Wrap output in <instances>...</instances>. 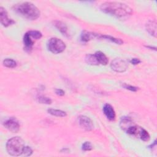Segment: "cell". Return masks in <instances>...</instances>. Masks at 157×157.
Segmentation results:
<instances>
[{
  "instance_id": "6da1fadb",
  "label": "cell",
  "mask_w": 157,
  "mask_h": 157,
  "mask_svg": "<svg viewBox=\"0 0 157 157\" xmlns=\"http://www.w3.org/2000/svg\"><path fill=\"white\" fill-rule=\"evenodd\" d=\"M104 13L117 18H124L132 13V9L127 4L120 2H105L100 6Z\"/></svg>"
},
{
  "instance_id": "7a4b0ae2",
  "label": "cell",
  "mask_w": 157,
  "mask_h": 157,
  "mask_svg": "<svg viewBox=\"0 0 157 157\" xmlns=\"http://www.w3.org/2000/svg\"><path fill=\"white\" fill-rule=\"evenodd\" d=\"M13 10L21 17L28 20H35L40 16L39 9L30 2H23L15 4Z\"/></svg>"
},
{
  "instance_id": "3957f363",
  "label": "cell",
  "mask_w": 157,
  "mask_h": 157,
  "mask_svg": "<svg viewBox=\"0 0 157 157\" xmlns=\"http://www.w3.org/2000/svg\"><path fill=\"white\" fill-rule=\"evenodd\" d=\"M25 143L20 137H13L9 139L6 143V150L7 153L13 156H18L23 153Z\"/></svg>"
},
{
  "instance_id": "277c9868",
  "label": "cell",
  "mask_w": 157,
  "mask_h": 157,
  "mask_svg": "<svg viewBox=\"0 0 157 157\" xmlns=\"http://www.w3.org/2000/svg\"><path fill=\"white\" fill-rule=\"evenodd\" d=\"M47 47L50 52L54 54H58L64 51L66 45L60 39L57 37H52L48 40Z\"/></svg>"
},
{
  "instance_id": "5b68a950",
  "label": "cell",
  "mask_w": 157,
  "mask_h": 157,
  "mask_svg": "<svg viewBox=\"0 0 157 157\" xmlns=\"http://www.w3.org/2000/svg\"><path fill=\"white\" fill-rule=\"evenodd\" d=\"M112 69L117 72H123L128 67V62L120 58H115L110 64Z\"/></svg>"
},
{
  "instance_id": "8992f818",
  "label": "cell",
  "mask_w": 157,
  "mask_h": 157,
  "mask_svg": "<svg viewBox=\"0 0 157 157\" xmlns=\"http://www.w3.org/2000/svg\"><path fill=\"white\" fill-rule=\"evenodd\" d=\"M4 126L9 131L13 133H16L20 130V124L18 121L14 118H10L4 123Z\"/></svg>"
},
{
  "instance_id": "52a82bcc",
  "label": "cell",
  "mask_w": 157,
  "mask_h": 157,
  "mask_svg": "<svg viewBox=\"0 0 157 157\" xmlns=\"http://www.w3.org/2000/svg\"><path fill=\"white\" fill-rule=\"evenodd\" d=\"M80 126L86 131H90L94 128V124L92 120L88 117L82 115L78 118Z\"/></svg>"
},
{
  "instance_id": "ba28073f",
  "label": "cell",
  "mask_w": 157,
  "mask_h": 157,
  "mask_svg": "<svg viewBox=\"0 0 157 157\" xmlns=\"http://www.w3.org/2000/svg\"><path fill=\"white\" fill-rule=\"evenodd\" d=\"M0 21L2 25L4 27H8L15 23L12 19L8 17L7 11L2 7H0Z\"/></svg>"
},
{
  "instance_id": "9c48e42d",
  "label": "cell",
  "mask_w": 157,
  "mask_h": 157,
  "mask_svg": "<svg viewBox=\"0 0 157 157\" xmlns=\"http://www.w3.org/2000/svg\"><path fill=\"white\" fill-rule=\"evenodd\" d=\"M103 112L106 117L110 121H113L115 119L116 114L113 107L109 104H105L103 106Z\"/></svg>"
},
{
  "instance_id": "30bf717a",
  "label": "cell",
  "mask_w": 157,
  "mask_h": 157,
  "mask_svg": "<svg viewBox=\"0 0 157 157\" xmlns=\"http://www.w3.org/2000/svg\"><path fill=\"white\" fill-rule=\"evenodd\" d=\"M53 25L56 27V29H58L60 33L64 36L69 37V35L68 33V28L67 26H66V25L61 21H58V20H55L53 21Z\"/></svg>"
},
{
  "instance_id": "8fae6325",
  "label": "cell",
  "mask_w": 157,
  "mask_h": 157,
  "mask_svg": "<svg viewBox=\"0 0 157 157\" xmlns=\"http://www.w3.org/2000/svg\"><path fill=\"white\" fill-rule=\"evenodd\" d=\"M23 42L25 45V50L28 52H30L33 48V46L34 44V42L31 39V36L28 34V33H25L23 36Z\"/></svg>"
},
{
  "instance_id": "7c38bea8",
  "label": "cell",
  "mask_w": 157,
  "mask_h": 157,
  "mask_svg": "<svg viewBox=\"0 0 157 157\" xmlns=\"http://www.w3.org/2000/svg\"><path fill=\"white\" fill-rule=\"evenodd\" d=\"M146 30L152 36L156 37V22L154 20H149L146 25Z\"/></svg>"
},
{
  "instance_id": "4fadbf2b",
  "label": "cell",
  "mask_w": 157,
  "mask_h": 157,
  "mask_svg": "<svg viewBox=\"0 0 157 157\" xmlns=\"http://www.w3.org/2000/svg\"><path fill=\"white\" fill-rule=\"evenodd\" d=\"M99 34H96L94 33L88 32L87 31H82V33L81 34L80 39L82 42H86L94 38H98Z\"/></svg>"
},
{
  "instance_id": "5bb4252c",
  "label": "cell",
  "mask_w": 157,
  "mask_h": 157,
  "mask_svg": "<svg viewBox=\"0 0 157 157\" xmlns=\"http://www.w3.org/2000/svg\"><path fill=\"white\" fill-rule=\"evenodd\" d=\"M94 55L96 58V59L99 63V64L102 65H107L109 62L108 58L106 56V55L101 51H98L94 53Z\"/></svg>"
},
{
  "instance_id": "9a60e30c",
  "label": "cell",
  "mask_w": 157,
  "mask_h": 157,
  "mask_svg": "<svg viewBox=\"0 0 157 157\" xmlns=\"http://www.w3.org/2000/svg\"><path fill=\"white\" fill-rule=\"evenodd\" d=\"M134 124V123H133V121L129 117L122 118L120 121V123L121 128L125 131Z\"/></svg>"
},
{
  "instance_id": "2e32d148",
  "label": "cell",
  "mask_w": 157,
  "mask_h": 157,
  "mask_svg": "<svg viewBox=\"0 0 157 157\" xmlns=\"http://www.w3.org/2000/svg\"><path fill=\"white\" fill-rule=\"evenodd\" d=\"M98 39H104L110 40L112 42H113V43L118 44V45H121V44H123V41L121 39L116 38V37H112L111 36H109V35L99 34V38Z\"/></svg>"
},
{
  "instance_id": "e0dca14e",
  "label": "cell",
  "mask_w": 157,
  "mask_h": 157,
  "mask_svg": "<svg viewBox=\"0 0 157 157\" xmlns=\"http://www.w3.org/2000/svg\"><path fill=\"white\" fill-rule=\"evenodd\" d=\"M47 112L53 116L58 117H65L67 116V113L66 112L58 109H49L47 110Z\"/></svg>"
},
{
  "instance_id": "ac0fdd59",
  "label": "cell",
  "mask_w": 157,
  "mask_h": 157,
  "mask_svg": "<svg viewBox=\"0 0 157 157\" xmlns=\"http://www.w3.org/2000/svg\"><path fill=\"white\" fill-rule=\"evenodd\" d=\"M137 134H139L140 139L144 142H147L150 139V136L148 132L142 128H139Z\"/></svg>"
},
{
  "instance_id": "d6986e66",
  "label": "cell",
  "mask_w": 157,
  "mask_h": 157,
  "mask_svg": "<svg viewBox=\"0 0 157 157\" xmlns=\"http://www.w3.org/2000/svg\"><path fill=\"white\" fill-rule=\"evenodd\" d=\"M85 62L90 65L92 66H97L99 65V63L96 59V58L93 54H88L85 56Z\"/></svg>"
},
{
  "instance_id": "ffe728a7",
  "label": "cell",
  "mask_w": 157,
  "mask_h": 157,
  "mask_svg": "<svg viewBox=\"0 0 157 157\" xmlns=\"http://www.w3.org/2000/svg\"><path fill=\"white\" fill-rule=\"evenodd\" d=\"M3 65L5 67H9V68H14L17 66V63L15 60L10 58H6L4 59L3 62Z\"/></svg>"
},
{
  "instance_id": "44dd1931",
  "label": "cell",
  "mask_w": 157,
  "mask_h": 157,
  "mask_svg": "<svg viewBox=\"0 0 157 157\" xmlns=\"http://www.w3.org/2000/svg\"><path fill=\"white\" fill-rule=\"evenodd\" d=\"M37 99L39 103L43 104H50L52 102L50 98H47L46 96H39V97H37Z\"/></svg>"
},
{
  "instance_id": "7402d4cb",
  "label": "cell",
  "mask_w": 157,
  "mask_h": 157,
  "mask_svg": "<svg viewBox=\"0 0 157 157\" xmlns=\"http://www.w3.org/2000/svg\"><path fill=\"white\" fill-rule=\"evenodd\" d=\"M27 33L31 36V37H33V38H34L35 39H39L42 36V33L40 31H39L33 30V31H28Z\"/></svg>"
},
{
  "instance_id": "603a6c76",
  "label": "cell",
  "mask_w": 157,
  "mask_h": 157,
  "mask_svg": "<svg viewBox=\"0 0 157 157\" xmlns=\"http://www.w3.org/2000/svg\"><path fill=\"white\" fill-rule=\"evenodd\" d=\"M82 149L83 151H90L93 149V146L90 142L86 141L82 144Z\"/></svg>"
},
{
  "instance_id": "cb8c5ba5",
  "label": "cell",
  "mask_w": 157,
  "mask_h": 157,
  "mask_svg": "<svg viewBox=\"0 0 157 157\" xmlns=\"http://www.w3.org/2000/svg\"><path fill=\"white\" fill-rule=\"evenodd\" d=\"M22 154H23L26 156H31L33 154V150L31 149V147L28 146H25Z\"/></svg>"
},
{
  "instance_id": "d4e9b609",
  "label": "cell",
  "mask_w": 157,
  "mask_h": 157,
  "mask_svg": "<svg viewBox=\"0 0 157 157\" xmlns=\"http://www.w3.org/2000/svg\"><path fill=\"white\" fill-rule=\"evenodd\" d=\"M123 86L126 89V90H128L129 91H133V92H136L138 90V88L136 87V86H132V85H127V84H124L123 85Z\"/></svg>"
},
{
  "instance_id": "484cf974",
  "label": "cell",
  "mask_w": 157,
  "mask_h": 157,
  "mask_svg": "<svg viewBox=\"0 0 157 157\" xmlns=\"http://www.w3.org/2000/svg\"><path fill=\"white\" fill-rule=\"evenodd\" d=\"M140 62H141V61L139 58H132L130 61V63L133 65H137V64H139Z\"/></svg>"
},
{
  "instance_id": "4316f807",
  "label": "cell",
  "mask_w": 157,
  "mask_h": 157,
  "mask_svg": "<svg viewBox=\"0 0 157 157\" xmlns=\"http://www.w3.org/2000/svg\"><path fill=\"white\" fill-rule=\"evenodd\" d=\"M55 93L59 96H63L64 95L65 92L62 89H56L55 90Z\"/></svg>"
},
{
  "instance_id": "83f0119b",
  "label": "cell",
  "mask_w": 157,
  "mask_h": 157,
  "mask_svg": "<svg viewBox=\"0 0 157 157\" xmlns=\"http://www.w3.org/2000/svg\"><path fill=\"white\" fill-rule=\"evenodd\" d=\"M156 140H155V141H154V142H153V144H151L150 145H149V147H149V148H152L154 146H155V145H156Z\"/></svg>"
},
{
  "instance_id": "f1b7e54d",
  "label": "cell",
  "mask_w": 157,
  "mask_h": 157,
  "mask_svg": "<svg viewBox=\"0 0 157 157\" xmlns=\"http://www.w3.org/2000/svg\"><path fill=\"white\" fill-rule=\"evenodd\" d=\"M145 47H147V48H150V50H156V47H151V46H145Z\"/></svg>"
}]
</instances>
